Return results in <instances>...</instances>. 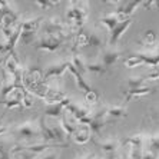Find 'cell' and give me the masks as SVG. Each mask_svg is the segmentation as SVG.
Returning a JSON list of instances; mask_svg holds the SVG:
<instances>
[{"label": "cell", "mask_w": 159, "mask_h": 159, "mask_svg": "<svg viewBox=\"0 0 159 159\" xmlns=\"http://www.w3.org/2000/svg\"><path fill=\"white\" fill-rule=\"evenodd\" d=\"M88 16H89V10H88V3L86 2H70L69 3V9L66 11L69 30L80 32L83 25L88 22Z\"/></svg>", "instance_id": "cell-1"}, {"label": "cell", "mask_w": 159, "mask_h": 159, "mask_svg": "<svg viewBox=\"0 0 159 159\" xmlns=\"http://www.w3.org/2000/svg\"><path fill=\"white\" fill-rule=\"evenodd\" d=\"M9 132L13 135L16 139H22V141H36L42 139V128L40 122L36 119H30L26 122H22L19 125L11 126Z\"/></svg>", "instance_id": "cell-2"}, {"label": "cell", "mask_w": 159, "mask_h": 159, "mask_svg": "<svg viewBox=\"0 0 159 159\" xmlns=\"http://www.w3.org/2000/svg\"><path fill=\"white\" fill-rule=\"evenodd\" d=\"M66 39H67L66 36H48V34H43L36 40L34 48L42 49V50H48V52H56V50L60 49V46Z\"/></svg>", "instance_id": "cell-3"}, {"label": "cell", "mask_w": 159, "mask_h": 159, "mask_svg": "<svg viewBox=\"0 0 159 159\" xmlns=\"http://www.w3.org/2000/svg\"><path fill=\"white\" fill-rule=\"evenodd\" d=\"M69 29L66 23L60 17H50L42 23V30L48 36H65V32Z\"/></svg>", "instance_id": "cell-4"}, {"label": "cell", "mask_w": 159, "mask_h": 159, "mask_svg": "<svg viewBox=\"0 0 159 159\" xmlns=\"http://www.w3.org/2000/svg\"><path fill=\"white\" fill-rule=\"evenodd\" d=\"M106 107L107 106H102L99 107L96 112L92 113V119H90V123H89V128L92 130V133H95L96 136H102V129L106 123H109V119L106 118Z\"/></svg>", "instance_id": "cell-5"}, {"label": "cell", "mask_w": 159, "mask_h": 159, "mask_svg": "<svg viewBox=\"0 0 159 159\" xmlns=\"http://www.w3.org/2000/svg\"><path fill=\"white\" fill-rule=\"evenodd\" d=\"M113 4H116L115 13L122 22V20L129 19L133 11L136 10L139 6H142V2H113Z\"/></svg>", "instance_id": "cell-6"}, {"label": "cell", "mask_w": 159, "mask_h": 159, "mask_svg": "<svg viewBox=\"0 0 159 159\" xmlns=\"http://www.w3.org/2000/svg\"><path fill=\"white\" fill-rule=\"evenodd\" d=\"M73 100L70 99V98H63L60 102H57V103H49L48 106L44 107V112L43 115L44 116H50V118H56L59 119L63 116V113H65V109H66L67 105H70Z\"/></svg>", "instance_id": "cell-7"}, {"label": "cell", "mask_w": 159, "mask_h": 159, "mask_svg": "<svg viewBox=\"0 0 159 159\" xmlns=\"http://www.w3.org/2000/svg\"><path fill=\"white\" fill-rule=\"evenodd\" d=\"M69 62L70 60H60V62H53L50 63L48 67H46V70L43 73V79L44 80H48L50 78H62L65 72L67 70V67H69Z\"/></svg>", "instance_id": "cell-8"}, {"label": "cell", "mask_w": 159, "mask_h": 159, "mask_svg": "<svg viewBox=\"0 0 159 159\" xmlns=\"http://www.w3.org/2000/svg\"><path fill=\"white\" fill-rule=\"evenodd\" d=\"M132 17L126 19V20H122V22L118 23V26L115 29L112 30L111 33H109V39H107V46H111V48H116V43L119 42V39L125 34V32L129 29V26L132 25Z\"/></svg>", "instance_id": "cell-9"}, {"label": "cell", "mask_w": 159, "mask_h": 159, "mask_svg": "<svg viewBox=\"0 0 159 159\" xmlns=\"http://www.w3.org/2000/svg\"><path fill=\"white\" fill-rule=\"evenodd\" d=\"M120 50L116 48H111V46H107V48H103L102 49V55H100V62L103 63L105 66L109 69V67L113 65V63L118 62V59L120 57Z\"/></svg>", "instance_id": "cell-10"}, {"label": "cell", "mask_w": 159, "mask_h": 159, "mask_svg": "<svg viewBox=\"0 0 159 159\" xmlns=\"http://www.w3.org/2000/svg\"><path fill=\"white\" fill-rule=\"evenodd\" d=\"M156 89L153 88H148V86H142L139 89H126L123 92V96H125V105L129 103L132 99L135 98H142V96H146V95H151V93H155Z\"/></svg>", "instance_id": "cell-11"}, {"label": "cell", "mask_w": 159, "mask_h": 159, "mask_svg": "<svg viewBox=\"0 0 159 159\" xmlns=\"http://www.w3.org/2000/svg\"><path fill=\"white\" fill-rule=\"evenodd\" d=\"M90 133H92V130H90V128H89L88 125H79L76 132L73 133L75 143L86 145L89 141H90Z\"/></svg>", "instance_id": "cell-12"}, {"label": "cell", "mask_w": 159, "mask_h": 159, "mask_svg": "<svg viewBox=\"0 0 159 159\" xmlns=\"http://www.w3.org/2000/svg\"><path fill=\"white\" fill-rule=\"evenodd\" d=\"M95 145L99 146L106 155H109V153H115L118 151L119 146H120V142L116 138H107V139H103L100 142H95Z\"/></svg>", "instance_id": "cell-13"}, {"label": "cell", "mask_w": 159, "mask_h": 159, "mask_svg": "<svg viewBox=\"0 0 159 159\" xmlns=\"http://www.w3.org/2000/svg\"><path fill=\"white\" fill-rule=\"evenodd\" d=\"M145 142H146V133H133L130 136H128L125 141H122L123 145H130L133 148H139L143 149L145 148Z\"/></svg>", "instance_id": "cell-14"}, {"label": "cell", "mask_w": 159, "mask_h": 159, "mask_svg": "<svg viewBox=\"0 0 159 159\" xmlns=\"http://www.w3.org/2000/svg\"><path fill=\"white\" fill-rule=\"evenodd\" d=\"M67 70H69V72H70V73L75 76V79H76V83H78V88H79V89H82V90H83L85 93L92 92V90H93L92 86H90V85L88 83V82L85 80L83 75H80L78 70H76V69H75L73 66H72V63H70V62H69V67H67Z\"/></svg>", "instance_id": "cell-15"}, {"label": "cell", "mask_w": 159, "mask_h": 159, "mask_svg": "<svg viewBox=\"0 0 159 159\" xmlns=\"http://www.w3.org/2000/svg\"><path fill=\"white\" fill-rule=\"evenodd\" d=\"M156 42H158V34H156L155 30H146L138 43L143 46L145 49H152L156 44Z\"/></svg>", "instance_id": "cell-16"}, {"label": "cell", "mask_w": 159, "mask_h": 159, "mask_svg": "<svg viewBox=\"0 0 159 159\" xmlns=\"http://www.w3.org/2000/svg\"><path fill=\"white\" fill-rule=\"evenodd\" d=\"M75 122H76V120L72 122L70 119H69V113H67V112H65L63 116L60 118V126L63 128V130H65V133H66V136H73V133L76 132L79 123H75Z\"/></svg>", "instance_id": "cell-17"}, {"label": "cell", "mask_w": 159, "mask_h": 159, "mask_svg": "<svg viewBox=\"0 0 159 159\" xmlns=\"http://www.w3.org/2000/svg\"><path fill=\"white\" fill-rule=\"evenodd\" d=\"M143 151H149L152 153H155L156 156H159V133L146 135V142H145Z\"/></svg>", "instance_id": "cell-18"}, {"label": "cell", "mask_w": 159, "mask_h": 159, "mask_svg": "<svg viewBox=\"0 0 159 159\" xmlns=\"http://www.w3.org/2000/svg\"><path fill=\"white\" fill-rule=\"evenodd\" d=\"M99 22L102 23L103 26H106L107 32L111 33L112 30L118 26V23L120 22V19L118 17V15H116V13H113V11H112V13H107V15L102 16V17L99 19Z\"/></svg>", "instance_id": "cell-19"}, {"label": "cell", "mask_w": 159, "mask_h": 159, "mask_svg": "<svg viewBox=\"0 0 159 159\" xmlns=\"http://www.w3.org/2000/svg\"><path fill=\"white\" fill-rule=\"evenodd\" d=\"M125 116H128V112H126L125 106H107L106 107V118L109 120L115 122L116 119L125 118Z\"/></svg>", "instance_id": "cell-20"}, {"label": "cell", "mask_w": 159, "mask_h": 159, "mask_svg": "<svg viewBox=\"0 0 159 159\" xmlns=\"http://www.w3.org/2000/svg\"><path fill=\"white\" fill-rule=\"evenodd\" d=\"M22 23V30L23 32H37V29L42 26L43 19L42 17H34V19H26Z\"/></svg>", "instance_id": "cell-21"}, {"label": "cell", "mask_w": 159, "mask_h": 159, "mask_svg": "<svg viewBox=\"0 0 159 159\" xmlns=\"http://www.w3.org/2000/svg\"><path fill=\"white\" fill-rule=\"evenodd\" d=\"M88 34V46H95V48H103V39L96 29H92L90 32H86Z\"/></svg>", "instance_id": "cell-22"}, {"label": "cell", "mask_w": 159, "mask_h": 159, "mask_svg": "<svg viewBox=\"0 0 159 159\" xmlns=\"http://www.w3.org/2000/svg\"><path fill=\"white\" fill-rule=\"evenodd\" d=\"M70 63H72V66H73L80 75H83V73L88 72L86 62H85V59L82 57L80 53H73V56H72V59H70Z\"/></svg>", "instance_id": "cell-23"}, {"label": "cell", "mask_w": 159, "mask_h": 159, "mask_svg": "<svg viewBox=\"0 0 159 159\" xmlns=\"http://www.w3.org/2000/svg\"><path fill=\"white\" fill-rule=\"evenodd\" d=\"M13 141L10 139H0V155L3 159H11V151H13Z\"/></svg>", "instance_id": "cell-24"}, {"label": "cell", "mask_w": 159, "mask_h": 159, "mask_svg": "<svg viewBox=\"0 0 159 159\" xmlns=\"http://www.w3.org/2000/svg\"><path fill=\"white\" fill-rule=\"evenodd\" d=\"M86 67H88V72H90V73H96V75H103V73L107 72V67L105 66L100 60L99 62L86 63Z\"/></svg>", "instance_id": "cell-25"}, {"label": "cell", "mask_w": 159, "mask_h": 159, "mask_svg": "<svg viewBox=\"0 0 159 159\" xmlns=\"http://www.w3.org/2000/svg\"><path fill=\"white\" fill-rule=\"evenodd\" d=\"M146 76H130L128 79V89H139L145 86Z\"/></svg>", "instance_id": "cell-26"}, {"label": "cell", "mask_w": 159, "mask_h": 159, "mask_svg": "<svg viewBox=\"0 0 159 159\" xmlns=\"http://www.w3.org/2000/svg\"><path fill=\"white\" fill-rule=\"evenodd\" d=\"M34 36H36V32H23L22 30V34H20L19 42L22 44H30L34 42Z\"/></svg>", "instance_id": "cell-27"}, {"label": "cell", "mask_w": 159, "mask_h": 159, "mask_svg": "<svg viewBox=\"0 0 159 159\" xmlns=\"http://www.w3.org/2000/svg\"><path fill=\"white\" fill-rule=\"evenodd\" d=\"M142 65H143V62H142L139 57H136V56H133V55L125 60V66L129 67V69H132V67H138V66H142Z\"/></svg>", "instance_id": "cell-28"}, {"label": "cell", "mask_w": 159, "mask_h": 159, "mask_svg": "<svg viewBox=\"0 0 159 159\" xmlns=\"http://www.w3.org/2000/svg\"><path fill=\"white\" fill-rule=\"evenodd\" d=\"M0 103H3L4 106L7 107V109H13V107H22L23 106L20 100L15 99V98H10V96H9V99L3 100V102H0Z\"/></svg>", "instance_id": "cell-29"}, {"label": "cell", "mask_w": 159, "mask_h": 159, "mask_svg": "<svg viewBox=\"0 0 159 159\" xmlns=\"http://www.w3.org/2000/svg\"><path fill=\"white\" fill-rule=\"evenodd\" d=\"M34 4H37L40 9H49V7H55L59 4V2H53V0H36Z\"/></svg>", "instance_id": "cell-30"}, {"label": "cell", "mask_w": 159, "mask_h": 159, "mask_svg": "<svg viewBox=\"0 0 159 159\" xmlns=\"http://www.w3.org/2000/svg\"><path fill=\"white\" fill-rule=\"evenodd\" d=\"M142 156H143V149L133 148V146H130L129 159H142Z\"/></svg>", "instance_id": "cell-31"}, {"label": "cell", "mask_w": 159, "mask_h": 159, "mask_svg": "<svg viewBox=\"0 0 159 159\" xmlns=\"http://www.w3.org/2000/svg\"><path fill=\"white\" fill-rule=\"evenodd\" d=\"M85 100L86 103L90 105V106H93V105L98 102V93L96 92H89V93H85Z\"/></svg>", "instance_id": "cell-32"}, {"label": "cell", "mask_w": 159, "mask_h": 159, "mask_svg": "<svg viewBox=\"0 0 159 159\" xmlns=\"http://www.w3.org/2000/svg\"><path fill=\"white\" fill-rule=\"evenodd\" d=\"M57 158H59V153H57L55 149L43 152V153H40V156H39V159H57Z\"/></svg>", "instance_id": "cell-33"}, {"label": "cell", "mask_w": 159, "mask_h": 159, "mask_svg": "<svg viewBox=\"0 0 159 159\" xmlns=\"http://www.w3.org/2000/svg\"><path fill=\"white\" fill-rule=\"evenodd\" d=\"M142 6L146 7V10H152V9H159V2H142Z\"/></svg>", "instance_id": "cell-34"}, {"label": "cell", "mask_w": 159, "mask_h": 159, "mask_svg": "<svg viewBox=\"0 0 159 159\" xmlns=\"http://www.w3.org/2000/svg\"><path fill=\"white\" fill-rule=\"evenodd\" d=\"M22 105L25 107H30V106H33V102H32V99H30L29 96H27L26 93H25V96H23V102H22Z\"/></svg>", "instance_id": "cell-35"}, {"label": "cell", "mask_w": 159, "mask_h": 159, "mask_svg": "<svg viewBox=\"0 0 159 159\" xmlns=\"http://www.w3.org/2000/svg\"><path fill=\"white\" fill-rule=\"evenodd\" d=\"M75 159H95V153L93 152H88V153H83V155H78Z\"/></svg>", "instance_id": "cell-36"}, {"label": "cell", "mask_w": 159, "mask_h": 159, "mask_svg": "<svg viewBox=\"0 0 159 159\" xmlns=\"http://www.w3.org/2000/svg\"><path fill=\"white\" fill-rule=\"evenodd\" d=\"M159 156H156L155 153H152V152L149 151H143V156H142V159H158Z\"/></svg>", "instance_id": "cell-37"}, {"label": "cell", "mask_w": 159, "mask_h": 159, "mask_svg": "<svg viewBox=\"0 0 159 159\" xmlns=\"http://www.w3.org/2000/svg\"><path fill=\"white\" fill-rule=\"evenodd\" d=\"M149 118H151L152 120H159V109L158 111H152L151 113H149Z\"/></svg>", "instance_id": "cell-38"}, {"label": "cell", "mask_w": 159, "mask_h": 159, "mask_svg": "<svg viewBox=\"0 0 159 159\" xmlns=\"http://www.w3.org/2000/svg\"><path fill=\"white\" fill-rule=\"evenodd\" d=\"M7 53V49H6V42L4 43H0V55H4Z\"/></svg>", "instance_id": "cell-39"}, {"label": "cell", "mask_w": 159, "mask_h": 159, "mask_svg": "<svg viewBox=\"0 0 159 159\" xmlns=\"http://www.w3.org/2000/svg\"><path fill=\"white\" fill-rule=\"evenodd\" d=\"M106 159H122V158H120V156L115 152V153H109V155L106 156Z\"/></svg>", "instance_id": "cell-40"}, {"label": "cell", "mask_w": 159, "mask_h": 159, "mask_svg": "<svg viewBox=\"0 0 159 159\" xmlns=\"http://www.w3.org/2000/svg\"><path fill=\"white\" fill-rule=\"evenodd\" d=\"M3 60H6V57H2V56H0V65L3 63Z\"/></svg>", "instance_id": "cell-41"}, {"label": "cell", "mask_w": 159, "mask_h": 159, "mask_svg": "<svg viewBox=\"0 0 159 159\" xmlns=\"http://www.w3.org/2000/svg\"><path fill=\"white\" fill-rule=\"evenodd\" d=\"M0 159H3V156H2V155H0Z\"/></svg>", "instance_id": "cell-42"}, {"label": "cell", "mask_w": 159, "mask_h": 159, "mask_svg": "<svg viewBox=\"0 0 159 159\" xmlns=\"http://www.w3.org/2000/svg\"><path fill=\"white\" fill-rule=\"evenodd\" d=\"M0 86H2V82H0Z\"/></svg>", "instance_id": "cell-43"}]
</instances>
